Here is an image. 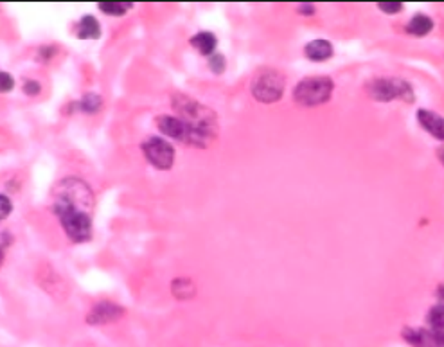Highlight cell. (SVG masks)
I'll return each instance as SVG.
<instances>
[{"label":"cell","mask_w":444,"mask_h":347,"mask_svg":"<svg viewBox=\"0 0 444 347\" xmlns=\"http://www.w3.org/2000/svg\"><path fill=\"white\" fill-rule=\"evenodd\" d=\"M367 94L376 101H392V99H403L404 103H413V92L407 81L403 79H373L367 83Z\"/></svg>","instance_id":"cell-5"},{"label":"cell","mask_w":444,"mask_h":347,"mask_svg":"<svg viewBox=\"0 0 444 347\" xmlns=\"http://www.w3.org/2000/svg\"><path fill=\"white\" fill-rule=\"evenodd\" d=\"M13 212V203L6 194H0V221L6 220Z\"/></svg>","instance_id":"cell-21"},{"label":"cell","mask_w":444,"mask_h":347,"mask_svg":"<svg viewBox=\"0 0 444 347\" xmlns=\"http://www.w3.org/2000/svg\"><path fill=\"white\" fill-rule=\"evenodd\" d=\"M11 243H13L11 234H9L8 230H2V232H0V266H2V263H4L6 251L11 246Z\"/></svg>","instance_id":"cell-19"},{"label":"cell","mask_w":444,"mask_h":347,"mask_svg":"<svg viewBox=\"0 0 444 347\" xmlns=\"http://www.w3.org/2000/svg\"><path fill=\"white\" fill-rule=\"evenodd\" d=\"M132 8L133 4H123V2H101L99 4V9H101L103 13L115 15V17H123Z\"/></svg>","instance_id":"cell-17"},{"label":"cell","mask_w":444,"mask_h":347,"mask_svg":"<svg viewBox=\"0 0 444 347\" xmlns=\"http://www.w3.org/2000/svg\"><path fill=\"white\" fill-rule=\"evenodd\" d=\"M173 110L176 112V117H180L184 123L194 128L196 132L203 133L212 141L218 137L220 126H218L216 114L202 103L194 101L193 97H187L184 94H175L173 96Z\"/></svg>","instance_id":"cell-2"},{"label":"cell","mask_w":444,"mask_h":347,"mask_svg":"<svg viewBox=\"0 0 444 347\" xmlns=\"http://www.w3.org/2000/svg\"><path fill=\"white\" fill-rule=\"evenodd\" d=\"M171 291L176 299L185 301L194 297V294H196V286H194V282L191 281L189 277H178V279H175V281L171 282Z\"/></svg>","instance_id":"cell-15"},{"label":"cell","mask_w":444,"mask_h":347,"mask_svg":"<svg viewBox=\"0 0 444 347\" xmlns=\"http://www.w3.org/2000/svg\"><path fill=\"white\" fill-rule=\"evenodd\" d=\"M403 339L413 347H443L425 328H407L403 330Z\"/></svg>","instance_id":"cell-10"},{"label":"cell","mask_w":444,"mask_h":347,"mask_svg":"<svg viewBox=\"0 0 444 347\" xmlns=\"http://www.w3.org/2000/svg\"><path fill=\"white\" fill-rule=\"evenodd\" d=\"M103 105V99L97 94H87V96L81 99V110L87 112V114H94V112H97L99 108H101Z\"/></svg>","instance_id":"cell-18"},{"label":"cell","mask_w":444,"mask_h":347,"mask_svg":"<svg viewBox=\"0 0 444 347\" xmlns=\"http://www.w3.org/2000/svg\"><path fill=\"white\" fill-rule=\"evenodd\" d=\"M439 160L443 162V166H444V148H441L439 150Z\"/></svg>","instance_id":"cell-25"},{"label":"cell","mask_w":444,"mask_h":347,"mask_svg":"<svg viewBox=\"0 0 444 347\" xmlns=\"http://www.w3.org/2000/svg\"><path fill=\"white\" fill-rule=\"evenodd\" d=\"M419 123L427 130L430 135H434L439 141H444V117L430 110H419L418 112Z\"/></svg>","instance_id":"cell-9"},{"label":"cell","mask_w":444,"mask_h":347,"mask_svg":"<svg viewBox=\"0 0 444 347\" xmlns=\"http://www.w3.org/2000/svg\"><path fill=\"white\" fill-rule=\"evenodd\" d=\"M284 92V78L281 72L266 69L255 76L254 83H252V94L257 101L270 105V103L279 101Z\"/></svg>","instance_id":"cell-6"},{"label":"cell","mask_w":444,"mask_h":347,"mask_svg":"<svg viewBox=\"0 0 444 347\" xmlns=\"http://www.w3.org/2000/svg\"><path fill=\"white\" fill-rule=\"evenodd\" d=\"M432 27H434V24L427 15H416L407 26V33L413 36H425L432 31Z\"/></svg>","instance_id":"cell-16"},{"label":"cell","mask_w":444,"mask_h":347,"mask_svg":"<svg viewBox=\"0 0 444 347\" xmlns=\"http://www.w3.org/2000/svg\"><path fill=\"white\" fill-rule=\"evenodd\" d=\"M15 87L13 76L8 74V72H0V94L11 92Z\"/></svg>","instance_id":"cell-20"},{"label":"cell","mask_w":444,"mask_h":347,"mask_svg":"<svg viewBox=\"0 0 444 347\" xmlns=\"http://www.w3.org/2000/svg\"><path fill=\"white\" fill-rule=\"evenodd\" d=\"M157 128L164 135L176 139V141L184 142V144L196 146V148H207L212 142V139L196 132L194 128H191L189 124L184 123L180 117H175V115H159L157 117Z\"/></svg>","instance_id":"cell-3"},{"label":"cell","mask_w":444,"mask_h":347,"mask_svg":"<svg viewBox=\"0 0 444 347\" xmlns=\"http://www.w3.org/2000/svg\"><path fill=\"white\" fill-rule=\"evenodd\" d=\"M379 9L382 11H385V13H398V11H401V4L400 2H382L379 4Z\"/></svg>","instance_id":"cell-24"},{"label":"cell","mask_w":444,"mask_h":347,"mask_svg":"<svg viewBox=\"0 0 444 347\" xmlns=\"http://www.w3.org/2000/svg\"><path fill=\"white\" fill-rule=\"evenodd\" d=\"M216 44H218L216 36L212 35V33L207 31L198 33V35H194L193 38H191V45H193L200 54H203V56H209V54L214 53Z\"/></svg>","instance_id":"cell-14"},{"label":"cell","mask_w":444,"mask_h":347,"mask_svg":"<svg viewBox=\"0 0 444 347\" xmlns=\"http://www.w3.org/2000/svg\"><path fill=\"white\" fill-rule=\"evenodd\" d=\"M40 83H38V81H33V79L26 81V85H24V92H26L27 96H36V94H40Z\"/></svg>","instance_id":"cell-23"},{"label":"cell","mask_w":444,"mask_h":347,"mask_svg":"<svg viewBox=\"0 0 444 347\" xmlns=\"http://www.w3.org/2000/svg\"><path fill=\"white\" fill-rule=\"evenodd\" d=\"M428 324H430V330L428 331L444 347V304L434 306L430 310V313H428Z\"/></svg>","instance_id":"cell-12"},{"label":"cell","mask_w":444,"mask_h":347,"mask_svg":"<svg viewBox=\"0 0 444 347\" xmlns=\"http://www.w3.org/2000/svg\"><path fill=\"white\" fill-rule=\"evenodd\" d=\"M124 316V310L119 304L114 303H99L94 304L90 312L87 313V324L90 325H103L110 322L121 321Z\"/></svg>","instance_id":"cell-8"},{"label":"cell","mask_w":444,"mask_h":347,"mask_svg":"<svg viewBox=\"0 0 444 347\" xmlns=\"http://www.w3.org/2000/svg\"><path fill=\"white\" fill-rule=\"evenodd\" d=\"M142 153L148 158V162L160 171L171 169L175 164V148L160 137H151L142 144Z\"/></svg>","instance_id":"cell-7"},{"label":"cell","mask_w":444,"mask_h":347,"mask_svg":"<svg viewBox=\"0 0 444 347\" xmlns=\"http://www.w3.org/2000/svg\"><path fill=\"white\" fill-rule=\"evenodd\" d=\"M76 36L81 40H96L101 36V26L92 15H85L74 27Z\"/></svg>","instance_id":"cell-11"},{"label":"cell","mask_w":444,"mask_h":347,"mask_svg":"<svg viewBox=\"0 0 444 347\" xmlns=\"http://www.w3.org/2000/svg\"><path fill=\"white\" fill-rule=\"evenodd\" d=\"M209 67L214 74H221L225 71V58L221 54H214V56L209 60Z\"/></svg>","instance_id":"cell-22"},{"label":"cell","mask_w":444,"mask_h":347,"mask_svg":"<svg viewBox=\"0 0 444 347\" xmlns=\"http://www.w3.org/2000/svg\"><path fill=\"white\" fill-rule=\"evenodd\" d=\"M441 297H444V286H441Z\"/></svg>","instance_id":"cell-26"},{"label":"cell","mask_w":444,"mask_h":347,"mask_svg":"<svg viewBox=\"0 0 444 347\" xmlns=\"http://www.w3.org/2000/svg\"><path fill=\"white\" fill-rule=\"evenodd\" d=\"M53 211L62 218L90 216L94 212V193L90 185L78 176H67L53 187Z\"/></svg>","instance_id":"cell-1"},{"label":"cell","mask_w":444,"mask_h":347,"mask_svg":"<svg viewBox=\"0 0 444 347\" xmlns=\"http://www.w3.org/2000/svg\"><path fill=\"white\" fill-rule=\"evenodd\" d=\"M333 94V81L325 76L302 79L293 90L295 101L302 106H318L325 103Z\"/></svg>","instance_id":"cell-4"},{"label":"cell","mask_w":444,"mask_h":347,"mask_svg":"<svg viewBox=\"0 0 444 347\" xmlns=\"http://www.w3.org/2000/svg\"><path fill=\"white\" fill-rule=\"evenodd\" d=\"M306 56L313 62H324L333 56V45L327 40H313L306 45Z\"/></svg>","instance_id":"cell-13"}]
</instances>
